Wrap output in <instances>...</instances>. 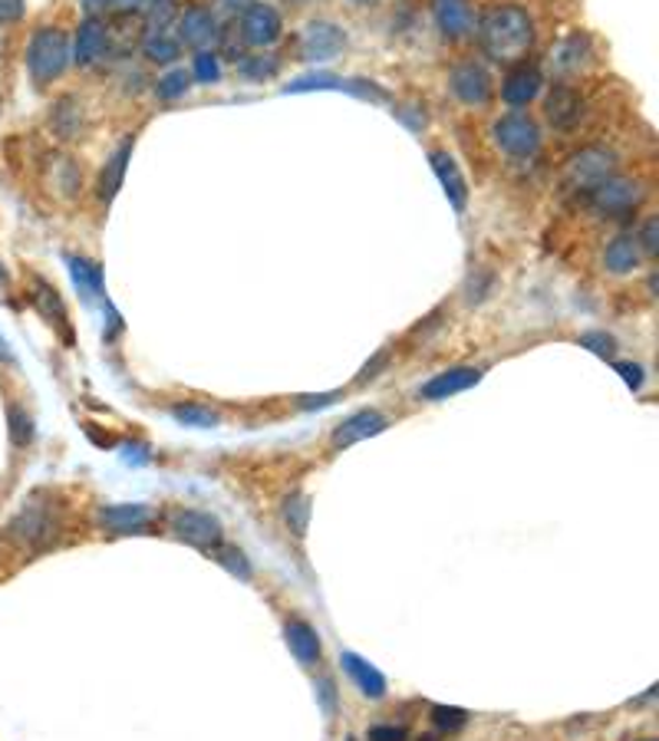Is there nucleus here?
<instances>
[{
    "mask_svg": "<svg viewBox=\"0 0 659 741\" xmlns=\"http://www.w3.org/2000/svg\"><path fill=\"white\" fill-rule=\"evenodd\" d=\"M478 43L498 66L525 63L534 47V20L518 3H492L478 17Z\"/></svg>",
    "mask_w": 659,
    "mask_h": 741,
    "instance_id": "nucleus-1",
    "label": "nucleus"
},
{
    "mask_svg": "<svg viewBox=\"0 0 659 741\" xmlns=\"http://www.w3.org/2000/svg\"><path fill=\"white\" fill-rule=\"evenodd\" d=\"M617 152L607 145H587L580 148L560 172V188L570 198H587L600 182H607L610 175H617Z\"/></svg>",
    "mask_w": 659,
    "mask_h": 741,
    "instance_id": "nucleus-2",
    "label": "nucleus"
},
{
    "mask_svg": "<svg viewBox=\"0 0 659 741\" xmlns=\"http://www.w3.org/2000/svg\"><path fill=\"white\" fill-rule=\"evenodd\" d=\"M73 63V50H70V37L56 27H40L30 37L27 47V70L33 76L37 86H47L53 80H60L66 73V66Z\"/></svg>",
    "mask_w": 659,
    "mask_h": 741,
    "instance_id": "nucleus-3",
    "label": "nucleus"
},
{
    "mask_svg": "<svg viewBox=\"0 0 659 741\" xmlns=\"http://www.w3.org/2000/svg\"><path fill=\"white\" fill-rule=\"evenodd\" d=\"M56 531H60V524H56V511H53V504H50L43 494H33V497L13 514V521L7 524V537L17 541V544L27 547V550H43V547H50V544L56 541Z\"/></svg>",
    "mask_w": 659,
    "mask_h": 741,
    "instance_id": "nucleus-4",
    "label": "nucleus"
},
{
    "mask_svg": "<svg viewBox=\"0 0 659 741\" xmlns=\"http://www.w3.org/2000/svg\"><path fill=\"white\" fill-rule=\"evenodd\" d=\"M584 202L590 205L594 215H600V218H607V222H627V218H634V212L640 208V202H643V188H640L637 178H627V175L617 172V175H610L607 182H600Z\"/></svg>",
    "mask_w": 659,
    "mask_h": 741,
    "instance_id": "nucleus-5",
    "label": "nucleus"
},
{
    "mask_svg": "<svg viewBox=\"0 0 659 741\" xmlns=\"http://www.w3.org/2000/svg\"><path fill=\"white\" fill-rule=\"evenodd\" d=\"M492 135H495V145L515 158V162H525V158H534L540 152V125L534 123L527 113H508L502 120H495L492 125Z\"/></svg>",
    "mask_w": 659,
    "mask_h": 741,
    "instance_id": "nucleus-6",
    "label": "nucleus"
},
{
    "mask_svg": "<svg viewBox=\"0 0 659 741\" xmlns=\"http://www.w3.org/2000/svg\"><path fill=\"white\" fill-rule=\"evenodd\" d=\"M168 531H172L175 541L202 547V550H212L215 544L225 541L222 521L208 511H198V507H175L168 514Z\"/></svg>",
    "mask_w": 659,
    "mask_h": 741,
    "instance_id": "nucleus-7",
    "label": "nucleus"
},
{
    "mask_svg": "<svg viewBox=\"0 0 659 741\" xmlns=\"http://www.w3.org/2000/svg\"><path fill=\"white\" fill-rule=\"evenodd\" d=\"M218 20L208 7L202 3H192L185 10H178V20H175V40L195 53H205L218 43Z\"/></svg>",
    "mask_w": 659,
    "mask_h": 741,
    "instance_id": "nucleus-8",
    "label": "nucleus"
},
{
    "mask_svg": "<svg viewBox=\"0 0 659 741\" xmlns=\"http://www.w3.org/2000/svg\"><path fill=\"white\" fill-rule=\"evenodd\" d=\"M347 50V30L333 20H313L300 33V56L307 63H330Z\"/></svg>",
    "mask_w": 659,
    "mask_h": 741,
    "instance_id": "nucleus-9",
    "label": "nucleus"
},
{
    "mask_svg": "<svg viewBox=\"0 0 659 741\" xmlns=\"http://www.w3.org/2000/svg\"><path fill=\"white\" fill-rule=\"evenodd\" d=\"M590 53H594V47H590V37H587V33H577V30H574V33L560 37V40L550 47V53H547L550 76H557V83H570L574 76H580V73L587 70Z\"/></svg>",
    "mask_w": 659,
    "mask_h": 741,
    "instance_id": "nucleus-10",
    "label": "nucleus"
},
{
    "mask_svg": "<svg viewBox=\"0 0 659 741\" xmlns=\"http://www.w3.org/2000/svg\"><path fill=\"white\" fill-rule=\"evenodd\" d=\"M449 90H452V96L462 106H488L492 103V93H495L492 73L482 63H475V60H462V63L452 66Z\"/></svg>",
    "mask_w": 659,
    "mask_h": 741,
    "instance_id": "nucleus-11",
    "label": "nucleus"
},
{
    "mask_svg": "<svg viewBox=\"0 0 659 741\" xmlns=\"http://www.w3.org/2000/svg\"><path fill=\"white\" fill-rule=\"evenodd\" d=\"M155 511L148 504H103L96 511V521L103 531L116 534V537H126V534H145L148 524H152Z\"/></svg>",
    "mask_w": 659,
    "mask_h": 741,
    "instance_id": "nucleus-12",
    "label": "nucleus"
},
{
    "mask_svg": "<svg viewBox=\"0 0 659 741\" xmlns=\"http://www.w3.org/2000/svg\"><path fill=\"white\" fill-rule=\"evenodd\" d=\"M580 113H584V96H580L577 86L554 83L547 90V96H544V120L554 125V128L570 132L577 125V120H580Z\"/></svg>",
    "mask_w": 659,
    "mask_h": 741,
    "instance_id": "nucleus-13",
    "label": "nucleus"
},
{
    "mask_svg": "<svg viewBox=\"0 0 659 741\" xmlns=\"http://www.w3.org/2000/svg\"><path fill=\"white\" fill-rule=\"evenodd\" d=\"M387 425H390V419L380 409H360L333 429L330 442H333V449H350V445H360V442L387 432Z\"/></svg>",
    "mask_w": 659,
    "mask_h": 741,
    "instance_id": "nucleus-14",
    "label": "nucleus"
},
{
    "mask_svg": "<svg viewBox=\"0 0 659 741\" xmlns=\"http://www.w3.org/2000/svg\"><path fill=\"white\" fill-rule=\"evenodd\" d=\"M70 50H73V63H76V66H93V63H100V60L106 56V50H110V27H106V20H100V17H86V20L80 23L76 37H73Z\"/></svg>",
    "mask_w": 659,
    "mask_h": 741,
    "instance_id": "nucleus-15",
    "label": "nucleus"
},
{
    "mask_svg": "<svg viewBox=\"0 0 659 741\" xmlns=\"http://www.w3.org/2000/svg\"><path fill=\"white\" fill-rule=\"evenodd\" d=\"M241 37H245V43H251V47H270V43H277V37H280V30H284V20H280V13L270 7V3H261V0H255L245 13H241Z\"/></svg>",
    "mask_w": 659,
    "mask_h": 741,
    "instance_id": "nucleus-16",
    "label": "nucleus"
},
{
    "mask_svg": "<svg viewBox=\"0 0 659 741\" xmlns=\"http://www.w3.org/2000/svg\"><path fill=\"white\" fill-rule=\"evenodd\" d=\"M540 86H544V76L537 66L531 63H515L512 73L505 76L502 83V103L512 106L515 113H522L525 106H531L537 96H540Z\"/></svg>",
    "mask_w": 659,
    "mask_h": 741,
    "instance_id": "nucleus-17",
    "label": "nucleus"
},
{
    "mask_svg": "<svg viewBox=\"0 0 659 741\" xmlns=\"http://www.w3.org/2000/svg\"><path fill=\"white\" fill-rule=\"evenodd\" d=\"M429 162H432V172H435V178H439V185H442L449 205L462 215V212L468 208V182H465L459 162H455L445 148H435V152L429 155Z\"/></svg>",
    "mask_w": 659,
    "mask_h": 741,
    "instance_id": "nucleus-18",
    "label": "nucleus"
},
{
    "mask_svg": "<svg viewBox=\"0 0 659 741\" xmlns=\"http://www.w3.org/2000/svg\"><path fill=\"white\" fill-rule=\"evenodd\" d=\"M340 666H343L347 679L360 689V696H367V699H373V702L387 699L390 682H387V676H383L370 659H363V656H357V652L347 649V652H340Z\"/></svg>",
    "mask_w": 659,
    "mask_h": 741,
    "instance_id": "nucleus-19",
    "label": "nucleus"
},
{
    "mask_svg": "<svg viewBox=\"0 0 659 741\" xmlns=\"http://www.w3.org/2000/svg\"><path fill=\"white\" fill-rule=\"evenodd\" d=\"M482 382V370L475 367H452V370L432 375L429 382L419 385V399H429V402H442V399H452L465 389H475Z\"/></svg>",
    "mask_w": 659,
    "mask_h": 741,
    "instance_id": "nucleus-20",
    "label": "nucleus"
},
{
    "mask_svg": "<svg viewBox=\"0 0 659 741\" xmlns=\"http://www.w3.org/2000/svg\"><path fill=\"white\" fill-rule=\"evenodd\" d=\"M432 20L449 40H462L475 30V13L468 0H432Z\"/></svg>",
    "mask_w": 659,
    "mask_h": 741,
    "instance_id": "nucleus-21",
    "label": "nucleus"
},
{
    "mask_svg": "<svg viewBox=\"0 0 659 741\" xmlns=\"http://www.w3.org/2000/svg\"><path fill=\"white\" fill-rule=\"evenodd\" d=\"M66 267H70L73 287H76V294L83 297L86 307H93L96 300H106V284H103L100 264L86 260L83 254H66Z\"/></svg>",
    "mask_w": 659,
    "mask_h": 741,
    "instance_id": "nucleus-22",
    "label": "nucleus"
},
{
    "mask_svg": "<svg viewBox=\"0 0 659 741\" xmlns=\"http://www.w3.org/2000/svg\"><path fill=\"white\" fill-rule=\"evenodd\" d=\"M284 639H287V649L294 652V659H300L303 666H317L320 662L323 639H320V632L307 619H287L284 622Z\"/></svg>",
    "mask_w": 659,
    "mask_h": 741,
    "instance_id": "nucleus-23",
    "label": "nucleus"
},
{
    "mask_svg": "<svg viewBox=\"0 0 659 741\" xmlns=\"http://www.w3.org/2000/svg\"><path fill=\"white\" fill-rule=\"evenodd\" d=\"M30 297H33V307L40 310V317L47 320V323H53L60 333H63V343H73V330H70V317H66V307H63V300H60V294L47 284V280H33V290H30Z\"/></svg>",
    "mask_w": 659,
    "mask_h": 741,
    "instance_id": "nucleus-24",
    "label": "nucleus"
},
{
    "mask_svg": "<svg viewBox=\"0 0 659 741\" xmlns=\"http://www.w3.org/2000/svg\"><path fill=\"white\" fill-rule=\"evenodd\" d=\"M132 145H135V138H132V135H126V138H123V142L116 145V152L110 155V162L103 165V172H100V188H96L100 202H113V198L120 195V188H123V178H126V165H130Z\"/></svg>",
    "mask_w": 659,
    "mask_h": 741,
    "instance_id": "nucleus-25",
    "label": "nucleus"
},
{
    "mask_svg": "<svg viewBox=\"0 0 659 741\" xmlns=\"http://www.w3.org/2000/svg\"><path fill=\"white\" fill-rule=\"evenodd\" d=\"M640 260H643V254H640V245H637V238L634 235H617L610 245L604 247V267L610 270V274H617V277H627V274H634L637 267H640Z\"/></svg>",
    "mask_w": 659,
    "mask_h": 741,
    "instance_id": "nucleus-26",
    "label": "nucleus"
},
{
    "mask_svg": "<svg viewBox=\"0 0 659 741\" xmlns=\"http://www.w3.org/2000/svg\"><path fill=\"white\" fill-rule=\"evenodd\" d=\"M138 47H142V56L155 66L175 63L182 53V43L175 40V33H142Z\"/></svg>",
    "mask_w": 659,
    "mask_h": 741,
    "instance_id": "nucleus-27",
    "label": "nucleus"
},
{
    "mask_svg": "<svg viewBox=\"0 0 659 741\" xmlns=\"http://www.w3.org/2000/svg\"><path fill=\"white\" fill-rule=\"evenodd\" d=\"M50 125H53V132H56L60 138H73V135H80V128H83V106H80V100H76V96H63V100L53 106V113H50Z\"/></svg>",
    "mask_w": 659,
    "mask_h": 741,
    "instance_id": "nucleus-28",
    "label": "nucleus"
},
{
    "mask_svg": "<svg viewBox=\"0 0 659 741\" xmlns=\"http://www.w3.org/2000/svg\"><path fill=\"white\" fill-rule=\"evenodd\" d=\"M172 419L185 429H218L222 425V415L212 409V405H202V402H178L172 405Z\"/></svg>",
    "mask_w": 659,
    "mask_h": 741,
    "instance_id": "nucleus-29",
    "label": "nucleus"
},
{
    "mask_svg": "<svg viewBox=\"0 0 659 741\" xmlns=\"http://www.w3.org/2000/svg\"><path fill=\"white\" fill-rule=\"evenodd\" d=\"M212 557H215V564H222L231 577H238V580H251L255 577V567H251V560H248V554L241 550V547H235V544H215L212 550H208Z\"/></svg>",
    "mask_w": 659,
    "mask_h": 741,
    "instance_id": "nucleus-30",
    "label": "nucleus"
},
{
    "mask_svg": "<svg viewBox=\"0 0 659 741\" xmlns=\"http://www.w3.org/2000/svg\"><path fill=\"white\" fill-rule=\"evenodd\" d=\"M175 20H178V3L175 0H148L142 33H172Z\"/></svg>",
    "mask_w": 659,
    "mask_h": 741,
    "instance_id": "nucleus-31",
    "label": "nucleus"
},
{
    "mask_svg": "<svg viewBox=\"0 0 659 741\" xmlns=\"http://www.w3.org/2000/svg\"><path fill=\"white\" fill-rule=\"evenodd\" d=\"M284 521L287 527L297 534V537H307V527H310V497L300 492H294L284 501Z\"/></svg>",
    "mask_w": 659,
    "mask_h": 741,
    "instance_id": "nucleus-32",
    "label": "nucleus"
},
{
    "mask_svg": "<svg viewBox=\"0 0 659 741\" xmlns=\"http://www.w3.org/2000/svg\"><path fill=\"white\" fill-rule=\"evenodd\" d=\"M7 425H10V442L17 445V449H27L30 442H33V419H30V412L23 409V405H10L7 409Z\"/></svg>",
    "mask_w": 659,
    "mask_h": 741,
    "instance_id": "nucleus-33",
    "label": "nucleus"
},
{
    "mask_svg": "<svg viewBox=\"0 0 659 741\" xmlns=\"http://www.w3.org/2000/svg\"><path fill=\"white\" fill-rule=\"evenodd\" d=\"M188 86H192V73H188V70H168V73L158 76L155 93H158L165 103H172V100H182V96L188 93Z\"/></svg>",
    "mask_w": 659,
    "mask_h": 741,
    "instance_id": "nucleus-34",
    "label": "nucleus"
},
{
    "mask_svg": "<svg viewBox=\"0 0 659 741\" xmlns=\"http://www.w3.org/2000/svg\"><path fill=\"white\" fill-rule=\"evenodd\" d=\"M429 722H432L439 732H459V729H465L468 712H465V709H455V706H432V709H429Z\"/></svg>",
    "mask_w": 659,
    "mask_h": 741,
    "instance_id": "nucleus-35",
    "label": "nucleus"
},
{
    "mask_svg": "<svg viewBox=\"0 0 659 741\" xmlns=\"http://www.w3.org/2000/svg\"><path fill=\"white\" fill-rule=\"evenodd\" d=\"M238 73L248 83H264L277 73V60L274 56H245V60H238Z\"/></svg>",
    "mask_w": 659,
    "mask_h": 741,
    "instance_id": "nucleus-36",
    "label": "nucleus"
},
{
    "mask_svg": "<svg viewBox=\"0 0 659 741\" xmlns=\"http://www.w3.org/2000/svg\"><path fill=\"white\" fill-rule=\"evenodd\" d=\"M188 73H192L195 83H218L222 80V63L212 50H205V53H195V63H192Z\"/></svg>",
    "mask_w": 659,
    "mask_h": 741,
    "instance_id": "nucleus-37",
    "label": "nucleus"
},
{
    "mask_svg": "<svg viewBox=\"0 0 659 741\" xmlns=\"http://www.w3.org/2000/svg\"><path fill=\"white\" fill-rule=\"evenodd\" d=\"M577 343L584 350H590L594 357H600V360H614V353H617V340L610 333H604V330H587V333H580Z\"/></svg>",
    "mask_w": 659,
    "mask_h": 741,
    "instance_id": "nucleus-38",
    "label": "nucleus"
},
{
    "mask_svg": "<svg viewBox=\"0 0 659 741\" xmlns=\"http://www.w3.org/2000/svg\"><path fill=\"white\" fill-rule=\"evenodd\" d=\"M218 43H222L225 56H228V60H235V63L248 56V47H245V37H241L238 23H228L225 30H218Z\"/></svg>",
    "mask_w": 659,
    "mask_h": 741,
    "instance_id": "nucleus-39",
    "label": "nucleus"
},
{
    "mask_svg": "<svg viewBox=\"0 0 659 741\" xmlns=\"http://www.w3.org/2000/svg\"><path fill=\"white\" fill-rule=\"evenodd\" d=\"M637 245H640V254L643 257H657L659 254V218L657 215H650V218H643V225H640V231H637Z\"/></svg>",
    "mask_w": 659,
    "mask_h": 741,
    "instance_id": "nucleus-40",
    "label": "nucleus"
},
{
    "mask_svg": "<svg viewBox=\"0 0 659 741\" xmlns=\"http://www.w3.org/2000/svg\"><path fill=\"white\" fill-rule=\"evenodd\" d=\"M614 370L624 375V382L634 389V392H640L643 389V382H647V372L640 363H634V360H614Z\"/></svg>",
    "mask_w": 659,
    "mask_h": 741,
    "instance_id": "nucleus-41",
    "label": "nucleus"
},
{
    "mask_svg": "<svg viewBox=\"0 0 659 741\" xmlns=\"http://www.w3.org/2000/svg\"><path fill=\"white\" fill-rule=\"evenodd\" d=\"M120 459H123V465L142 469V465H148V462H152V449H148V445H142V442H126V445L120 449Z\"/></svg>",
    "mask_w": 659,
    "mask_h": 741,
    "instance_id": "nucleus-42",
    "label": "nucleus"
},
{
    "mask_svg": "<svg viewBox=\"0 0 659 741\" xmlns=\"http://www.w3.org/2000/svg\"><path fill=\"white\" fill-rule=\"evenodd\" d=\"M337 399H340V392H320V395H300V399H297V405H300L303 412H317V409L333 405Z\"/></svg>",
    "mask_w": 659,
    "mask_h": 741,
    "instance_id": "nucleus-43",
    "label": "nucleus"
},
{
    "mask_svg": "<svg viewBox=\"0 0 659 741\" xmlns=\"http://www.w3.org/2000/svg\"><path fill=\"white\" fill-rule=\"evenodd\" d=\"M317 696H320L323 712L333 716V712H337V686H333L330 679H317Z\"/></svg>",
    "mask_w": 659,
    "mask_h": 741,
    "instance_id": "nucleus-44",
    "label": "nucleus"
},
{
    "mask_svg": "<svg viewBox=\"0 0 659 741\" xmlns=\"http://www.w3.org/2000/svg\"><path fill=\"white\" fill-rule=\"evenodd\" d=\"M367 741H405V729L402 725H373L367 732Z\"/></svg>",
    "mask_w": 659,
    "mask_h": 741,
    "instance_id": "nucleus-45",
    "label": "nucleus"
},
{
    "mask_svg": "<svg viewBox=\"0 0 659 741\" xmlns=\"http://www.w3.org/2000/svg\"><path fill=\"white\" fill-rule=\"evenodd\" d=\"M387 360H390V350H380V353H377V357H373V360H370V363H367V367L360 370L357 382H367V379H373L377 372L387 367Z\"/></svg>",
    "mask_w": 659,
    "mask_h": 741,
    "instance_id": "nucleus-46",
    "label": "nucleus"
},
{
    "mask_svg": "<svg viewBox=\"0 0 659 741\" xmlns=\"http://www.w3.org/2000/svg\"><path fill=\"white\" fill-rule=\"evenodd\" d=\"M23 17V0H0V23H17Z\"/></svg>",
    "mask_w": 659,
    "mask_h": 741,
    "instance_id": "nucleus-47",
    "label": "nucleus"
},
{
    "mask_svg": "<svg viewBox=\"0 0 659 741\" xmlns=\"http://www.w3.org/2000/svg\"><path fill=\"white\" fill-rule=\"evenodd\" d=\"M83 3V10L90 13V17H100L106 7H113V0H80Z\"/></svg>",
    "mask_w": 659,
    "mask_h": 741,
    "instance_id": "nucleus-48",
    "label": "nucleus"
},
{
    "mask_svg": "<svg viewBox=\"0 0 659 741\" xmlns=\"http://www.w3.org/2000/svg\"><path fill=\"white\" fill-rule=\"evenodd\" d=\"M145 3H148V0H113V7H116L120 13H138Z\"/></svg>",
    "mask_w": 659,
    "mask_h": 741,
    "instance_id": "nucleus-49",
    "label": "nucleus"
},
{
    "mask_svg": "<svg viewBox=\"0 0 659 741\" xmlns=\"http://www.w3.org/2000/svg\"><path fill=\"white\" fill-rule=\"evenodd\" d=\"M251 3H255V0H225V7H228L231 13H235V10H241V13H245V10H248Z\"/></svg>",
    "mask_w": 659,
    "mask_h": 741,
    "instance_id": "nucleus-50",
    "label": "nucleus"
},
{
    "mask_svg": "<svg viewBox=\"0 0 659 741\" xmlns=\"http://www.w3.org/2000/svg\"><path fill=\"white\" fill-rule=\"evenodd\" d=\"M0 363H13V353H10V347H7L3 337H0Z\"/></svg>",
    "mask_w": 659,
    "mask_h": 741,
    "instance_id": "nucleus-51",
    "label": "nucleus"
},
{
    "mask_svg": "<svg viewBox=\"0 0 659 741\" xmlns=\"http://www.w3.org/2000/svg\"><path fill=\"white\" fill-rule=\"evenodd\" d=\"M7 287V274H3V267H0V290Z\"/></svg>",
    "mask_w": 659,
    "mask_h": 741,
    "instance_id": "nucleus-52",
    "label": "nucleus"
},
{
    "mask_svg": "<svg viewBox=\"0 0 659 741\" xmlns=\"http://www.w3.org/2000/svg\"><path fill=\"white\" fill-rule=\"evenodd\" d=\"M419 741H439V739H435V735H422V739H419Z\"/></svg>",
    "mask_w": 659,
    "mask_h": 741,
    "instance_id": "nucleus-53",
    "label": "nucleus"
},
{
    "mask_svg": "<svg viewBox=\"0 0 659 741\" xmlns=\"http://www.w3.org/2000/svg\"><path fill=\"white\" fill-rule=\"evenodd\" d=\"M353 3H377V0H353Z\"/></svg>",
    "mask_w": 659,
    "mask_h": 741,
    "instance_id": "nucleus-54",
    "label": "nucleus"
},
{
    "mask_svg": "<svg viewBox=\"0 0 659 741\" xmlns=\"http://www.w3.org/2000/svg\"><path fill=\"white\" fill-rule=\"evenodd\" d=\"M643 741H657V739H643Z\"/></svg>",
    "mask_w": 659,
    "mask_h": 741,
    "instance_id": "nucleus-55",
    "label": "nucleus"
},
{
    "mask_svg": "<svg viewBox=\"0 0 659 741\" xmlns=\"http://www.w3.org/2000/svg\"><path fill=\"white\" fill-rule=\"evenodd\" d=\"M347 741H357V739H347Z\"/></svg>",
    "mask_w": 659,
    "mask_h": 741,
    "instance_id": "nucleus-56",
    "label": "nucleus"
}]
</instances>
